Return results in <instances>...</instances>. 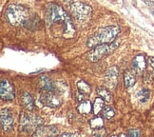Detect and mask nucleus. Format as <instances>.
<instances>
[{
  "instance_id": "obj_5",
  "label": "nucleus",
  "mask_w": 154,
  "mask_h": 137,
  "mask_svg": "<svg viewBox=\"0 0 154 137\" xmlns=\"http://www.w3.org/2000/svg\"><path fill=\"white\" fill-rule=\"evenodd\" d=\"M119 46L118 41H114L112 43H106L98 45L94 48H91V50L88 53V59L91 62H97L103 57L109 55V53L113 52L117 47Z\"/></svg>"
},
{
  "instance_id": "obj_8",
  "label": "nucleus",
  "mask_w": 154,
  "mask_h": 137,
  "mask_svg": "<svg viewBox=\"0 0 154 137\" xmlns=\"http://www.w3.org/2000/svg\"><path fill=\"white\" fill-rule=\"evenodd\" d=\"M40 102L43 106L49 108H58L61 105V99L59 98L54 92H45L40 97Z\"/></svg>"
},
{
  "instance_id": "obj_6",
  "label": "nucleus",
  "mask_w": 154,
  "mask_h": 137,
  "mask_svg": "<svg viewBox=\"0 0 154 137\" xmlns=\"http://www.w3.org/2000/svg\"><path fill=\"white\" fill-rule=\"evenodd\" d=\"M69 10L72 14L77 21L80 22H85L91 17L92 14V10L88 5L78 2V1H73L69 5Z\"/></svg>"
},
{
  "instance_id": "obj_13",
  "label": "nucleus",
  "mask_w": 154,
  "mask_h": 137,
  "mask_svg": "<svg viewBox=\"0 0 154 137\" xmlns=\"http://www.w3.org/2000/svg\"><path fill=\"white\" fill-rule=\"evenodd\" d=\"M38 87L43 92H55L54 84H53L52 81L47 75L40 76V78L38 80Z\"/></svg>"
},
{
  "instance_id": "obj_3",
  "label": "nucleus",
  "mask_w": 154,
  "mask_h": 137,
  "mask_svg": "<svg viewBox=\"0 0 154 137\" xmlns=\"http://www.w3.org/2000/svg\"><path fill=\"white\" fill-rule=\"evenodd\" d=\"M44 120L40 116L33 114L31 111L21 112L20 120H19V128L20 130L25 133H32L35 132L39 126L43 125Z\"/></svg>"
},
{
  "instance_id": "obj_19",
  "label": "nucleus",
  "mask_w": 154,
  "mask_h": 137,
  "mask_svg": "<svg viewBox=\"0 0 154 137\" xmlns=\"http://www.w3.org/2000/svg\"><path fill=\"white\" fill-rule=\"evenodd\" d=\"M77 89H78V92L83 94H88L91 91V88L90 84H88L87 82L83 81V80L77 83Z\"/></svg>"
},
{
  "instance_id": "obj_16",
  "label": "nucleus",
  "mask_w": 154,
  "mask_h": 137,
  "mask_svg": "<svg viewBox=\"0 0 154 137\" xmlns=\"http://www.w3.org/2000/svg\"><path fill=\"white\" fill-rule=\"evenodd\" d=\"M40 23V20L37 16H33V17H28L27 20L24 23V26L26 29L31 30V31H33V30H36L37 27L36 25Z\"/></svg>"
},
{
  "instance_id": "obj_15",
  "label": "nucleus",
  "mask_w": 154,
  "mask_h": 137,
  "mask_svg": "<svg viewBox=\"0 0 154 137\" xmlns=\"http://www.w3.org/2000/svg\"><path fill=\"white\" fill-rule=\"evenodd\" d=\"M21 102L23 107L27 110V111H32L34 108V102L33 99L32 97V95L29 94L28 92H24L21 94Z\"/></svg>"
},
{
  "instance_id": "obj_18",
  "label": "nucleus",
  "mask_w": 154,
  "mask_h": 137,
  "mask_svg": "<svg viewBox=\"0 0 154 137\" xmlns=\"http://www.w3.org/2000/svg\"><path fill=\"white\" fill-rule=\"evenodd\" d=\"M78 111L79 114H90L92 110V106H91V103L90 100H86L84 102L80 103V105L78 106Z\"/></svg>"
},
{
  "instance_id": "obj_26",
  "label": "nucleus",
  "mask_w": 154,
  "mask_h": 137,
  "mask_svg": "<svg viewBox=\"0 0 154 137\" xmlns=\"http://www.w3.org/2000/svg\"><path fill=\"white\" fill-rule=\"evenodd\" d=\"M145 3L149 7V11H151V14L154 15V2L150 1V0H145Z\"/></svg>"
},
{
  "instance_id": "obj_22",
  "label": "nucleus",
  "mask_w": 154,
  "mask_h": 137,
  "mask_svg": "<svg viewBox=\"0 0 154 137\" xmlns=\"http://www.w3.org/2000/svg\"><path fill=\"white\" fill-rule=\"evenodd\" d=\"M150 97V92L147 89H144L139 92V98L141 102H146Z\"/></svg>"
},
{
  "instance_id": "obj_27",
  "label": "nucleus",
  "mask_w": 154,
  "mask_h": 137,
  "mask_svg": "<svg viewBox=\"0 0 154 137\" xmlns=\"http://www.w3.org/2000/svg\"><path fill=\"white\" fill-rule=\"evenodd\" d=\"M149 66L150 68V70L154 73V57L149 58Z\"/></svg>"
},
{
  "instance_id": "obj_1",
  "label": "nucleus",
  "mask_w": 154,
  "mask_h": 137,
  "mask_svg": "<svg viewBox=\"0 0 154 137\" xmlns=\"http://www.w3.org/2000/svg\"><path fill=\"white\" fill-rule=\"evenodd\" d=\"M47 21L51 27L59 26L62 28V35L66 38L72 37L75 33L74 27L69 16L62 7L56 4H51L47 9Z\"/></svg>"
},
{
  "instance_id": "obj_29",
  "label": "nucleus",
  "mask_w": 154,
  "mask_h": 137,
  "mask_svg": "<svg viewBox=\"0 0 154 137\" xmlns=\"http://www.w3.org/2000/svg\"><path fill=\"white\" fill-rule=\"evenodd\" d=\"M83 94V93H82ZM78 95V94H77L76 95V97H77V100H78L79 101V102H81V101H83V99H84V96H83V95Z\"/></svg>"
},
{
  "instance_id": "obj_4",
  "label": "nucleus",
  "mask_w": 154,
  "mask_h": 137,
  "mask_svg": "<svg viewBox=\"0 0 154 137\" xmlns=\"http://www.w3.org/2000/svg\"><path fill=\"white\" fill-rule=\"evenodd\" d=\"M28 10L20 5H10L6 11V17L11 25L18 27L24 25L25 21L29 17Z\"/></svg>"
},
{
  "instance_id": "obj_28",
  "label": "nucleus",
  "mask_w": 154,
  "mask_h": 137,
  "mask_svg": "<svg viewBox=\"0 0 154 137\" xmlns=\"http://www.w3.org/2000/svg\"><path fill=\"white\" fill-rule=\"evenodd\" d=\"M79 134L78 133H68V132H65V133H62L61 136L63 137H67V136H78Z\"/></svg>"
},
{
  "instance_id": "obj_10",
  "label": "nucleus",
  "mask_w": 154,
  "mask_h": 137,
  "mask_svg": "<svg viewBox=\"0 0 154 137\" xmlns=\"http://www.w3.org/2000/svg\"><path fill=\"white\" fill-rule=\"evenodd\" d=\"M59 134V130L55 126H39L35 132L32 133L34 137H49V136H56Z\"/></svg>"
},
{
  "instance_id": "obj_11",
  "label": "nucleus",
  "mask_w": 154,
  "mask_h": 137,
  "mask_svg": "<svg viewBox=\"0 0 154 137\" xmlns=\"http://www.w3.org/2000/svg\"><path fill=\"white\" fill-rule=\"evenodd\" d=\"M118 75H119V70H118L117 67L113 66L109 68L105 76V82L106 87L111 89V90L114 89L118 83Z\"/></svg>"
},
{
  "instance_id": "obj_12",
  "label": "nucleus",
  "mask_w": 154,
  "mask_h": 137,
  "mask_svg": "<svg viewBox=\"0 0 154 137\" xmlns=\"http://www.w3.org/2000/svg\"><path fill=\"white\" fill-rule=\"evenodd\" d=\"M132 67L133 70L137 73H142L146 68V61L145 54H138L136 55L132 60Z\"/></svg>"
},
{
  "instance_id": "obj_9",
  "label": "nucleus",
  "mask_w": 154,
  "mask_h": 137,
  "mask_svg": "<svg viewBox=\"0 0 154 137\" xmlns=\"http://www.w3.org/2000/svg\"><path fill=\"white\" fill-rule=\"evenodd\" d=\"M0 95L4 101H11L15 97V92L13 85L7 80L2 79L0 84Z\"/></svg>"
},
{
  "instance_id": "obj_21",
  "label": "nucleus",
  "mask_w": 154,
  "mask_h": 137,
  "mask_svg": "<svg viewBox=\"0 0 154 137\" xmlns=\"http://www.w3.org/2000/svg\"><path fill=\"white\" fill-rule=\"evenodd\" d=\"M90 126L91 129H97V128H101L104 126V120L102 117L96 116L90 121Z\"/></svg>"
},
{
  "instance_id": "obj_25",
  "label": "nucleus",
  "mask_w": 154,
  "mask_h": 137,
  "mask_svg": "<svg viewBox=\"0 0 154 137\" xmlns=\"http://www.w3.org/2000/svg\"><path fill=\"white\" fill-rule=\"evenodd\" d=\"M142 133H141V132L139 129H129L128 130V132L127 133V135H128V136H131V137H136V136H140Z\"/></svg>"
},
{
  "instance_id": "obj_23",
  "label": "nucleus",
  "mask_w": 154,
  "mask_h": 137,
  "mask_svg": "<svg viewBox=\"0 0 154 137\" xmlns=\"http://www.w3.org/2000/svg\"><path fill=\"white\" fill-rule=\"evenodd\" d=\"M103 114L106 119H110L114 116L115 111L113 109L111 108V107H105L104 110H103Z\"/></svg>"
},
{
  "instance_id": "obj_24",
  "label": "nucleus",
  "mask_w": 154,
  "mask_h": 137,
  "mask_svg": "<svg viewBox=\"0 0 154 137\" xmlns=\"http://www.w3.org/2000/svg\"><path fill=\"white\" fill-rule=\"evenodd\" d=\"M106 134V129H105L104 127L94 129L93 132H92V135L93 136H96V137H103Z\"/></svg>"
},
{
  "instance_id": "obj_17",
  "label": "nucleus",
  "mask_w": 154,
  "mask_h": 137,
  "mask_svg": "<svg viewBox=\"0 0 154 137\" xmlns=\"http://www.w3.org/2000/svg\"><path fill=\"white\" fill-rule=\"evenodd\" d=\"M105 108V100L101 97H97L94 101V104L92 106V111H93V114L97 115L101 112Z\"/></svg>"
},
{
  "instance_id": "obj_20",
  "label": "nucleus",
  "mask_w": 154,
  "mask_h": 137,
  "mask_svg": "<svg viewBox=\"0 0 154 137\" xmlns=\"http://www.w3.org/2000/svg\"><path fill=\"white\" fill-rule=\"evenodd\" d=\"M97 93L99 95V97L103 98L105 101H106V102H109V101L111 100V94H110V92H109V90H106V89L104 88V87L98 88Z\"/></svg>"
},
{
  "instance_id": "obj_7",
  "label": "nucleus",
  "mask_w": 154,
  "mask_h": 137,
  "mask_svg": "<svg viewBox=\"0 0 154 137\" xmlns=\"http://www.w3.org/2000/svg\"><path fill=\"white\" fill-rule=\"evenodd\" d=\"M0 125H1V129L5 132H11L14 129V116L10 110L1 109Z\"/></svg>"
},
{
  "instance_id": "obj_14",
  "label": "nucleus",
  "mask_w": 154,
  "mask_h": 137,
  "mask_svg": "<svg viewBox=\"0 0 154 137\" xmlns=\"http://www.w3.org/2000/svg\"><path fill=\"white\" fill-rule=\"evenodd\" d=\"M136 71L131 70H128L125 71L124 73V83H125V87L127 89H129L134 86L136 83Z\"/></svg>"
},
{
  "instance_id": "obj_2",
  "label": "nucleus",
  "mask_w": 154,
  "mask_h": 137,
  "mask_svg": "<svg viewBox=\"0 0 154 137\" xmlns=\"http://www.w3.org/2000/svg\"><path fill=\"white\" fill-rule=\"evenodd\" d=\"M120 33V28L118 26H108L98 30L91 36L88 37L87 46L88 48H94L98 45L114 42L117 35Z\"/></svg>"
}]
</instances>
